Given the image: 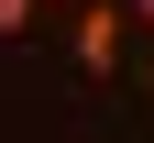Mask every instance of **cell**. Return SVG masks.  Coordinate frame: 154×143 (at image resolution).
<instances>
[{"mask_svg":"<svg viewBox=\"0 0 154 143\" xmlns=\"http://www.w3.org/2000/svg\"><path fill=\"white\" fill-rule=\"evenodd\" d=\"M44 11H77V0H44Z\"/></svg>","mask_w":154,"mask_h":143,"instance_id":"obj_5","label":"cell"},{"mask_svg":"<svg viewBox=\"0 0 154 143\" xmlns=\"http://www.w3.org/2000/svg\"><path fill=\"white\" fill-rule=\"evenodd\" d=\"M22 33H44V0H0V44H22Z\"/></svg>","mask_w":154,"mask_h":143,"instance_id":"obj_2","label":"cell"},{"mask_svg":"<svg viewBox=\"0 0 154 143\" xmlns=\"http://www.w3.org/2000/svg\"><path fill=\"white\" fill-rule=\"evenodd\" d=\"M143 88H154V44H143Z\"/></svg>","mask_w":154,"mask_h":143,"instance_id":"obj_4","label":"cell"},{"mask_svg":"<svg viewBox=\"0 0 154 143\" xmlns=\"http://www.w3.org/2000/svg\"><path fill=\"white\" fill-rule=\"evenodd\" d=\"M121 11H132V22H143V44H154V0H121Z\"/></svg>","mask_w":154,"mask_h":143,"instance_id":"obj_3","label":"cell"},{"mask_svg":"<svg viewBox=\"0 0 154 143\" xmlns=\"http://www.w3.org/2000/svg\"><path fill=\"white\" fill-rule=\"evenodd\" d=\"M66 44H77L88 77H121V55H132V11H121V0H77V11H66Z\"/></svg>","mask_w":154,"mask_h":143,"instance_id":"obj_1","label":"cell"}]
</instances>
